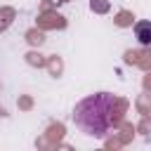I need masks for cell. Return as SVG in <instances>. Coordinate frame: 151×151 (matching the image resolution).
Listing matches in <instances>:
<instances>
[{"label": "cell", "instance_id": "cell-1", "mask_svg": "<svg viewBox=\"0 0 151 151\" xmlns=\"http://www.w3.org/2000/svg\"><path fill=\"white\" fill-rule=\"evenodd\" d=\"M120 104L113 94L99 92V94H90L85 99H80L73 109V123L76 127L94 139H104L109 134V130L118 123L120 118Z\"/></svg>", "mask_w": 151, "mask_h": 151}, {"label": "cell", "instance_id": "cell-2", "mask_svg": "<svg viewBox=\"0 0 151 151\" xmlns=\"http://www.w3.org/2000/svg\"><path fill=\"white\" fill-rule=\"evenodd\" d=\"M134 38L139 40V45H151V21L142 19L134 24Z\"/></svg>", "mask_w": 151, "mask_h": 151}]
</instances>
